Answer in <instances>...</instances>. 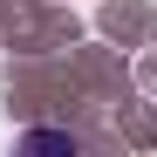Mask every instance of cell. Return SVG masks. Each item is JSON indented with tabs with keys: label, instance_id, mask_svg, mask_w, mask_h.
Instances as JSON below:
<instances>
[{
	"label": "cell",
	"instance_id": "6da1fadb",
	"mask_svg": "<svg viewBox=\"0 0 157 157\" xmlns=\"http://www.w3.org/2000/svg\"><path fill=\"white\" fill-rule=\"evenodd\" d=\"M21 144H28V150H75V137H68V130H28Z\"/></svg>",
	"mask_w": 157,
	"mask_h": 157
}]
</instances>
